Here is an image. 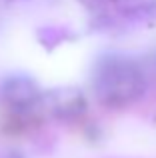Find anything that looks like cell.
<instances>
[{
  "mask_svg": "<svg viewBox=\"0 0 156 158\" xmlns=\"http://www.w3.org/2000/svg\"><path fill=\"white\" fill-rule=\"evenodd\" d=\"M94 92L98 100L112 108H124L140 100L146 92L144 72L124 56H106L94 70Z\"/></svg>",
  "mask_w": 156,
  "mask_h": 158,
  "instance_id": "6da1fadb",
  "label": "cell"
},
{
  "mask_svg": "<svg viewBox=\"0 0 156 158\" xmlns=\"http://www.w3.org/2000/svg\"><path fill=\"white\" fill-rule=\"evenodd\" d=\"M4 100L14 108H28L38 100L40 92L36 84L26 76H12L2 86Z\"/></svg>",
  "mask_w": 156,
  "mask_h": 158,
  "instance_id": "7a4b0ae2",
  "label": "cell"
}]
</instances>
